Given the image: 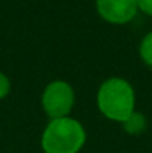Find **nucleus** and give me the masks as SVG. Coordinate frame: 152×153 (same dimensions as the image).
<instances>
[{"instance_id":"nucleus-1","label":"nucleus","mask_w":152,"mask_h":153,"mask_svg":"<svg viewBox=\"0 0 152 153\" xmlns=\"http://www.w3.org/2000/svg\"><path fill=\"white\" fill-rule=\"evenodd\" d=\"M97 104L107 119L124 122L134 113V91L124 79H109L99 89Z\"/></svg>"},{"instance_id":"nucleus-8","label":"nucleus","mask_w":152,"mask_h":153,"mask_svg":"<svg viewBox=\"0 0 152 153\" xmlns=\"http://www.w3.org/2000/svg\"><path fill=\"white\" fill-rule=\"evenodd\" d=\"M137 7L143 13L152 16V0H137Z\"/></svg>"},{"instance_id":"nucleus-5","label":"nucleus","mask_w":152,"mask_h":153,"mask_svg":"<svg viewBox=\"0 0 152 153\" xmlns=\"http://www.w3.org/2000/svg\"><path fill=\"white\" fill-rule=\"evenodd\" d=\"M122 126H124L125 132H128V134H131V135H139V134H142V132L145 131V128H146V119H145L143 114L134 111L127 120L122 122Z\"/></svg>"},{"instance_id":"nucleus-3","label":"nucleus","mask_w":152,"mask_h":153,"mask_svg":"<svg viewBox=\"0 0 152 153\" xmlns=\"http://www.w3.org/2000/svg\"><path fill=\"white\" fill-rule=\"evenodd\" d=\"M75 102V94L67 82L55 80L45 88L42 95V105L46 114L52 119L67 117Z\"/></svg>"},{"instance_id":"nucleus-4","label":"nucleus","mask_w":152,"mask_h":153,"mask_svg":"<svg viewBox=\"0 0 152 153\" xmlns=\"http://www.w3.org/2000/svg\"><path fill=\"white\" fill-rule=\"evenodd\" d=\"M97 10L107 22L125 24L136 16L139 7L137 0H97Z\"/></svg>"},{"instance_id":"nucleus-6","label":"nucleus","mask_w":152,"mask_h":153,"mask_svg":"<svg viewBox=\"0 0 152 153\" xmlns=\"http://www.w3.org/2000/svg\"><path fill=\"white\" fill-rule=\"evenodd\" d=\"M140 56L148 65L152 67V31L143 37L140 43Z\"/></svg>"},{"instance_id":"nucleus-2","label":"nucleus","mask_w":152,"mask_h":153,"mask_svg":"<svg viewBox=\"0 0 152 153\" xmlns=\"http://www.w3.org/2000/svg\"><path fill=\"white\" fill-rule=\"evenodd\" d=\"M85 144L82 125L72 117L52 119L42 135L45 153H78Z\"/></svg>"},{"instance_id":"nucleus-7","label":"nucleus","mask_w":152,"mask_h":153,"mask_svg":"<svg viewBox=\"0 0 152 153\" xmlns=\"http://www.w3.org/2000/svg\"><path fill=\"white\" fill-rule=\"evenodd\" d=\"M9 88H10L9 79H7L3 73H0V100H1V98H4V97L7 95Z\"/></svg>"}]
</instances>
